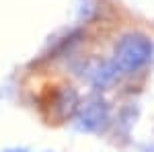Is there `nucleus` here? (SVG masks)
I'll return each mask as SVG.
<instances>
[{
    "mask_svg": "<svg viewBox=\"0 0 154 152\" xmlns=\"http://www.w3.org/2000/svg\"><path fill=\"white\" fill-rule=\"evenodd\" d=\"M150 51H152V47L148 43V39L140 37V35L123 37L119 41V45L115 47L117 62L123 70H136V68H140L142 64H146V60L150 58Z\"/></svg>",
    "mask_w": 154,
    "mask_h": 152,
    "instance_id": "1",
    "label": "nucleus"
}]
</instances>
